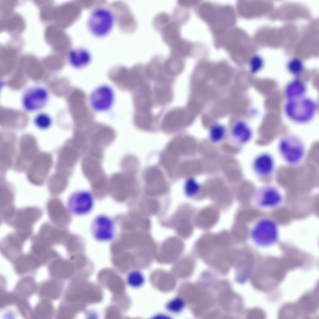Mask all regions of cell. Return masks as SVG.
Returning a JSON list of instances; mask_svg holds the SVG:
<instances>
[{
  "label": "cell",
  "instance_id": "1",
  "mask_svg": "<svg viewBox=\"0 0 319 319\" xmlns=\"http://www.w3.org/2000/svg\"><path fill=\"white\" fill-rule=\"evenodd\" d=\"M317 110L316 102L311 98L304 96L296 99L288 100L284 107V112L292 121L304 124L311 121Z\"/></svg>",
  "mask_w": 319,
  "mask_h": 319
},
{
  "label": "cell",
  "instance_id": "2",
  "mask_svg": "<svg viewBox=\"0 0 319 319\" xmlns=\"http://www.w3.org/2000/svg\"><path fill=\"white\" fill-rule=\"evenodd\" d=\"M251 240L256 245L263 247H268L276 243L279 239L278 226L273 219L264 217L257 221L250 232Z\"/></svg>",
  "mask_w": 319,
  "mask_h": 319
},
{
  "label": "cell",
  "instance_id": "3",
  "mask_svg": "<svg viewBox=\"0 0 319 319\" xmlns=\"http://www.w3.org/2000/svg\"><path fill=\"white\" fill-rule=\"evenodd\" d=\"M279 154L288 164L295 165L303 160L306 152L304 142L299 136L292 134L285 135L279 140L278 145Z\"/></svg>",
  "mask_w": 319,
  "mask_h": 319
},
{
  "label": "cell",
  "instance_id": "4",
  "mask_svg": "<svg viewBox=\"0 0 319 319\" xmlns=\"http://www.w3.org/2000/svg\"><path fill=\"white\" fill-rule=\"evenodd\" d=\"M114 21L113 15L110 9L105 7H99L93 10L90 15L88 26L93 35L102 37L111 32Z\"/></svg>",
  "mask_w": 319,
  "mask_h": 319
},
{
  "label": "cell",
  "instance_id": "5",
  "mask_svg": "<svg viewBox=\"0 0 319 319\" xmlns=\"http://www.w3.org/2000/svg\"><path fill=\"white\" fill-rule=\"evenodd\" d=\"M42 215V211L36 207H26L16 210L12 219L8 223L16 229V232L30 236L32 226Z\"/></svg>",
  "mask_w": 319,
  "mask_h": 319
},
{
  "label": "cell",
  "instance_id": "6",
  "mask_svg": "<svg viewBox=\"0 0 319 319\" xmlns=\"http://www.w3.org/2000/svg\"><path fill=\"white\" fill-rule=\"evenodd\" d=\"M49 98L50 93L47 88L35 85L29 87L24 91L21 98V104L26 111L33 112L45 107Z\"/></svg>",
  "mask_w": 319,
  "mask_h": 319
},
{
  "label": "cell",
  "instance_id": "7",
  "mask_svg": "<svg viewBox=\"0 0 319 319\" xmlns=\"http://www.w3.org/2000/svg\"><path fill=\"white\" fill-rule=\"evenodd\" d=\"M283 199L282 194L276 186L269 184L262 185L255 191L254 202L257 207L264 210H270L278 207Z\"/></svg>",
  "mask_w": 319,
  "mask_h": 319
},
{
  "label": "cell",
  "instance_id": "8",
  "mask_svg": "<svg viewBox=\"0 0 319 319\" xmlns=\"http://www.w3.org/2000/svg\"><path fill=\"white\" fill-rule=\"evenodd\" d=\"M115 99L113 88L106 84L101 85L91 92L89 103L92 108L98 112H106L112 107Z\"/></svg>",
  "mask_w": 319,
  "mask_h": 319
},
{
  "label": "cell",
  "instance_id": "9",
  "mask_svg": "<svg viewBox=\"0 0 319 319\" xmlns=\"http://www.w3.org/2000/svg\"><path fill=\"white\" fill-rule=\"evenodd\" d=\"M94 199L92 194L87 191H79L72 194L67 202L68 209L72 213L83 215L92 209Z\"/></svg>",
  "mask_w": 319,
  "mask_h": 319
},
{
  "label": "cell",
  "instance_id": "10",
  "mask_svg": "<svg viewBox=\"0 0 319 319\" xmlns=\"http://www.w3.org/2000/svg\"><path fill=\"white\" fill-rule=\"evenodd\" d=\"M91 231L97 240L106 242L112 240L115 235V226L113 220L107 216L100 215L94 219Z\"/></svg>",
  "mask_w": 319,
  "mask_h": 319
},
{
  "label": "cell",
  "instance_id": "11",
  "mask_svg": "<svg viewBox=\"0 0 319 319\" xmlns=\"http://www.w3.org/2000/svg\"><path fill=\"white\" fill-rule=\"evenodd\" d=\"M253 172L257 176L262 178L269 177L274 171L275 163L274 158L270 153L261 152L257 155L252 162Z\"/></svg>",
  "mask_w": 319,
  "mask_h": 319
},
{
  "label": "cell",
  "instance_id": "12",
  "mask_svg": "<svg viewBox=\"0 0 319 319\" xmlns=\"http://www.w3.org/2000/svg\"><path fill=\"white\" fill-rule=\"evenodd\" d=\"M151 93L150 87L145 82L136 88L135 94L136 114H151L152 107Z\"/></svg>",
  "mask_w": 319,
  "mask_h": 319
},
{
  "label": "cell",
  "instance_id": "13",
  "mask_svg": "<svg viewBox=\"0 0 319 319\" xmlns=\"http://www.w3.org/2000/svg\"><path fill=\"white\" fill-rule=\"evenodd\" d=\"M253 135L252 130L245 122L238 121L232 127L230 140L233 144L241 146L245 145L251 140Z\"/></svg>",
  "mask_w": 319,
  "mask_h": 319
},
{
  "label": "cell",
  "instance_id": "14",
  "mask_svg": "<svg viewBox=\"0 0 319 319\" xmlns=\"http://www.w3.org/2000/svg\"><path fill=\"white\" fill-rule=\"evenodd\" d=\"M158 80L155 90V98L158 103L165 105L169 103L173 98L172 88L164 77Z\"/></svg>",
  "mask_w": 319,
  "mask_h": 319
},
{
  "label": "cell",
  "instance_id": "15",
  "mask_svg": "<svg viewBox=\"0 0 319 319\" xmlns=\"http://www.w3.org/2000/svg\"><path fill=\"white\" fill-rule=\"evenodd\" d=\"M181 26L171 18V21L160 32L165 43L170 46L181 38Z\"/></svg>",
  "mask_w": 319,
  "mask_h": 319
},
{
  "label": "cell",
  "instance_id": "16",
  "mask_svg": "<svg viewBox=\"0 0 319 319\" xmlns=\"http://www.w3.org/2000/svg\"><path fill=\"white\" fill-rule=\"evenodd\" d=\"M163 120V123L165 126L175 127L184 125L187 119L184 110L179 108L173 109L168 112Z\"/></svg>",
  "mask_w": 319,
  "mask_h": 319
},
{
  "label": "cell",
  "instance_id": "17",
  "mask_svg": "<svg viewBox=\"0 0 319 319\" xmlns=\"http://www.w3.org/2000/svg\"><path fill=\"white\" fill-rule=\"evenodd\" d=\"M91 60V55L88 51L82 48L73 50L70 55V61L74 68L80 69L87 66Z\"/></svg>",
  "mask_w": 319,
  "mask_h": 319
},
{
  "label": "cell",
  "instance_id": "18",
  "mask_svg": "<svg viewBox=\"0 0 319 319\" xmlns=\"http://www.w3.org/2000/svg\"><path fill=\"white\" fill-rule=\"evenodd\" d=\"M306 91L305 84L297 79L292 80L286 85L284 93L287 100H292L305 96Z\"/></svg>",
  "mask_w": 319,
  "mask_h": 319
},
{
  "label": "cell",
  "instance_id": "19",
  "mask_svg": "<svg viewBox=\"0 0 319 319\" xmlns=\"http://www.w3.org/2000/svg\"><path fill=\"white\" fill-rule=\"evenodd\" d=\"M183 67V59L170 55L164 58V70L165 74L169 76H174L179 74L182 71Z\"/></svg>",
  "mask_w": 319,
  "mask_h": 319
},
{
  "label": "cell",
  "instance_id": "20",
  "mask_svg": "<svg viewBox=\"0 0 319 319\" xmlns=\"http://www.w3.org/2000/svg\"><path fill=\"white\" fill-rule=\"evenodd\" d=\"M225 133V128L223 125L218 124H214L209 129V139L214 143H219L224 139Z\"/></svg>",
  "mask_w": 319,
  "mask_h": 319
},
{
  "label": "cell",
  "instance_id": "21",
  "mask_svg": "<svg viewBox=\"0 0 319 319\" xmlns=\"http://www.w3.org/2000/svg\"><path fill=\"white\" fill-rule=\"evenodd\" d=\"M144 278L142 274L137 270H133L129 272L126 275V282L130 287L137 288L144 283Z\"/></svg>",
  "mask_w": 319,
  "mask_h": 319
},
{
  "label": "cell",
  "instance_id": "22",
  "mask_svg": "<svg viewBox=\"0 0 319 319\" xmlns=\"http://www.w3.org/2000/svg\"><path fill=\"white\" fill-rule=\"evenodd\" d=\"M52 121L50 116L45 112L38 113L33 118V123L35 126L41 130L49 128L51 125Z\"/></svg>",
  "mask_w": 319,
  "mask_h": 319
},
{
  "label": "cell",
  "instance_id": "23",
  "mask_svg": "<svg viewBox=\"0 0 319 319\" xmlns=\"http://www.w3.org/2000/svg\"><path fill=\"white\" fill-rule=\"evenodd\" d=\"M171 20V15L164 12H160L154 17L153 25L155 30L160 32Z\"/></svg>",
  "mask_w": 319,
  "mask_h": 319
},
{
  "label": "cell",
  "instance_id": "24",
  "mask_svg": "<svg viewBox=\"0 0 319 319\" xmlns=\"http://www.w3.org/2000/svg\"><path fill=\"white\" fill-rule=\"evenodd\" d=\"M184 306V302L180 298H176L171 300L167 303L166 306L168 310L174 313L181 312Z\"/></svg>",
  "mask_w": 319,
  "mask_h": 319
},
{
  "label": "cell",
  "instance_id": "25",
  "mask_svg": "<svg viewBox=\"0 0 319 319\" xmlns=\"http://www.w3.org/2000/svg\"><path fill=\"white\" fill-rule=\"evenodd\" d=\"M185 189L187 193L190 196L196 195L200 189V185L195 179L190 178L186 182Z\"/></svg>",
  "mask_w": 319,
  "mask_h": 319
},
{
  "label": "cell",
  "instance_id": "26",
  "mask_svg": "<svg viewBox=\"0 0 319 319\" xmlns=\"http://www.w3.org/2000/svg\"><path fill=\"white\" fill-rule=\"evenodd\" d=\"M303 66L299 60H293L288 65V69L290 72L295 76H300L302 73Z\"/></svg>",
  "mask_w": 319,
  "mask_h": 319
},
{
  "label": "cell",
  "instance_id": "27",
  "mask_svg": "<svg viewBox=\"0 0 319 319\" xmlns=\"http://www.w3.org/2000/svg\"><path fill=\"white\" fill-rule=\"evenodd\" d=\"M263 65L261 59L259 57H255L252 60L250 63V70L253 73H255L258 71L261 68Z\"/></svg>",
  "mask_w": 319,
  "mask_h": 319
}]
</instances>
